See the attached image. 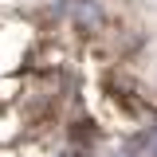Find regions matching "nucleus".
Instances as JSON below:
<instances>
[{"instance_id":"nucleus-1","label":"nucleus","mask_w":157,"mask_h":157,"mask_svg":"<svg viewBox=\"0 0 157 157\" xmlns=\"http://www.w3.org/2000/svg\"><path fill=\"white\" fill-rule=\"evenodd\" d=\"M71 20H75V28L82 36H98L102 32V8H98L94 0H78L75 8H71Z\"/></svg>"}]
</instances>
